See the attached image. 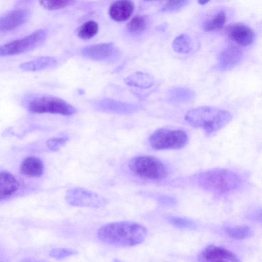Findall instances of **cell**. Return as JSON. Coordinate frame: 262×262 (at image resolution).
I'll return each mask as SVG.
<instances>
[{
  "label": "cell",
  "instance_id": "6da1fadb",
  "mask_svg": "<svg viewBox=\"0 0 262 262\" xmlns=\"http://www.w3.org/2000/svg\"><path fill=\"white\" fill-rule=\"evenodd\" d=\"M147 230L143 225L132 221L110 223L100 227L98 239L107 244L130 247L139 245L145 239Z\"/></svg>",
  "mask_w": 262,
  "mask_h": 262
},
{
  "label": "cell",
  "instance_id": "7a4b0ae2",
  "mask_svg": "<svg viewBox=\"0 0 262 262\" xmlns=\"http://www.w3.org/2000/svg\"><path fill=\"white\" fill-rule=\"evenodd\" d=\"M185 120L192 127L212 134L224 128L232 119L226 110L211 106H201L188 111Z\"/></svg>",
  "mask_w": 262,
  "mask_h": 262
},
{
  "label": "cell",
  "instance_id": "3957f363",
  "mask_svg": "<svg viewBox=\"0 0 262 262\" xmlns=\"http://www.w3.org/2000/svg\"><path fill=\"white\" fill-rule=\"evenodd\" d=\"M202 188L216 193H226L237 188L241 184L239 177L226 169H210L201 173L198 178Z\"/></svg>",
  "mask_w": 262,
  "mask_h": 262
},
{
  "label": "cell",
  "instance_id": "277c9868",
  "mask_svg": "<svg viewBox=\"0 0 262 262\" xmlns=\"http://www.w3.org/2000/svg\"><path fill=\"white\" fill-rule=\"evenodd\" d=\"M128 166L135 174L145 179L159 180L167 175V169L164 163L151 156L135 157L130 160Z\"/></svg>",
  "mask_w": 262,
  "mask_h": 262
},
{
  "label": "cell",
  "instance_id": "5b68a950",
  "mask_svg": "<svg viewBox=\"0 0 262 262\" xmlns=\"http://www.w3.org/2000/svg\"><path fill=\"white\" fill-rule=\"evenodd\" d=\"M188 139L187 134L183 130L160 128L150 136L149 143L155 150L177 149L184 147Z\"/></svg>",
  "mask_w": 262,
  "mask_h": 262
},
{
  "label": "cell",
  "instance_id": "8992f818",
  "mask_svg": "<svg viewBox=\"0 0 262 262\" xmlns=\"http://www.w3.org/2000/svg\"><path fill=\"white\" fill-rule=\"evenodd\" d=\"M29 111L36 114L49 113L69 116L76 112L75 108L66 101L53 96H44L32 100Z\"/></svg>",
  "mask_w": 262,
  "mask_h": 262
},
{
  "label": "cell",
  "instance_id": "52a82bcc",
  "mask_svg": "<svg viewBox=\"0 0 262 262\" xmlns=\"http://www.w3.org/2000/svg\"><path fill=\"white\" fill-rule=\"evenodd\" d=\"M47 33L37 30L30 35L0 46V56H13L31 51L40 46L46 40Z\"/></svg>",
  "mask_w": 262,
  "mask_h": 262
},
{
  "label": "cell",
  "instance_id": "ba28073f",
  "mask_svg": "<svg viewBox=\"0 0 262 262\" xmlns=\"http://www.w3.org/2000/svg\"><path fill=\"white\" fill-rule=\"evenodd\" d=\"M65 200L70 205L78 207L100 208L107 203V200L95 192L81 187L68 189Z\"/></svg>",
  "mask_w": 262,
  "mask_h": 262
},
{
  "label": "cell",
  "instance_id": "9c48e42d",
  "mask_svg": "<svg viewBox=\"0 0 262 262\" xmlns=\"http://www.w3.org/2000/svg\"><path fill=\"white\" fill-rule=\"evenodd\" d=\"M201 261H239V258L229 250L220 246L210 245L198 255Z\"/></svg>",
  "mask_w": 262,
  "mask_h": 262
},
{
  "label": "cell",
  "instance_id": "30bf717a",
  "mask_svg": "<svg viewBox=\"0 0 262 262\" xmlns=\"http://www.w3.org/2000/svg\"><path fill=\"white\" fill-rule=\"evenodd\" d=\"M226 33L231 40L242 47L251 45L254 39L252 29L241 23L229 25L226 28Z\"/></svg>",
  "mask_w": 262,
  "mask_h": 262
},
{
  "label": "cell",
  "instance_id": "8fae6325",
  "mask_svg": "<svg viewBox=\"0 0 262 262\" xmlns=\"http://www.w3.org/2000/svg\"><path fill=\"white\" fill-rule=\"evenodd\" d=\"M115 52V47L112 42L101 43L88 46L82 50L85 57L94 60H104L110 58Z\"/></svg>",
  "mask_w": 262,
  "mask_h": 262
},
{
  "label": "cell",
  "instance_id": "7c38bea8",
  "mask_svg": "<svg viewBox=\"0 0 262 262\" xmlns=\"http://www.w3.org/2000/svg\"><path fill=\"white\" fill-rule=\"evenodd\" d=\"M97 107L100 111L112 113L126 114L135 112L137 106L134 104L112 99H103L98 101Z\"/></svg>",
  "mask_w": 262,
  "mask_h": 262
},
{
  "label": "cell",
  "instance_id": "4fadbf2b",
  "mask_svg": "<svg viewBox=\"0 0 262 262\" xmlns=\"http://www.w3.org/2000/svg\"><path fill=\"white\" fill-rule=\"evenodd\" d=\"M135 9L131 0H118L109 9V15L116 21H124L132 15Z\"/></svg>",
  "mask_w": 262,
  "mask_h": 262
},
{
  "label": "cell",
  "instance_id": "5bb4252c",
  "mask_svg": "<svg viewBox=\"0 0 262 262\" xmlns=\"http://www.w3.org/2000/svg\"><path fill=\"white\" fill-rule=\"evenodd\" d=\"M26 14L21 9L12 10L0 17V32L14 30L25 21Z\"/></svg>",
  "mask_w": 262,
  "mask_h": 262
},
{
  "label": "cell",
  "instance_id": "9a60e30c",
  "mask_svg": "<svg viewBox=\"0 0 262 262\" xmlns=\"http://www.w3.org/2000/svg\"><path fill=\"white\" fill-rule=\"evenodd\" d=\"M242 57V52L237 47L229 46L220 53L218 67L221 70H229L238 63Z\"/></svg>",
  "mask_w": 262,
  "mask_h": 262
},
{
  "label": "cell",
  "instance_id": "2e32d148",
  "mask_svg": "<svg viewBox=\"0 0 262 262\" xmlns=\"http://www.w3.org/2000/svg\"><path fill=\"white\" fill-rule=\"evenodd\" d=\"M18 187V182L14 176L7 171L0 172V200L12 195Z\"/></svg>",
  "mask_w": 262,
  "mask_h": 262
},
{
  "label": "cell",
  "instance_id": "e0dca14e",
  "mask_svg": "<svg viewBox=\"0 0 262 262\" xmlns=\"http://www.w3.org/2000/svg\"><path fill=\"white\" fill-rule=\"evenodd\" d=\"M20 171L23 174L28 177H39L43 171V163L37 158L27 157L21 164Z\"/></svg>",
  "mask_w": 262,
  "mask_h": 262
},
{
  "label": "cell",
  "instance_id": "ac0fdd59",
  "mask_svg": "<svg viewBox=\"0 0 262 262\" xmlns=\"http://www.w3.org/2000/svg\"><path fill=\"white\" fill-rule=\"evenodd\" d=\"M57 63V60L52 57L41 56L21 63L20 68L25 71L34 72L54 67Z\"/></svg>",
  "mask_w": 262,
  "mask_h": 262
},
{
  "label": "cell",
  "instance_id": "d6986e66",
  "mask_svg": "<svg viewBox=\"0 0 262 262\" xmlns=\"http://www.w3.org/2000/svg\"><path fill=\"white\" fill-rule=\"evenodd\" d=\"M125 82L128 85L141 89H147L154 84V79L149 74L137 72L128 76L124 79Z\"/></svg>",
  "mask_w": 262,
  "mask_h": 262
},
{
  "label": "cell",
  "instance_id": "ffe728a7",
  "mask_svg": "<svg viewBox=\"0 0 262 262\" xmlns=\"http://www.w3.org/2000/svg\"><path fill=\"white\" fill-rule=\"evenodd\" d=\"M224 231L228 237L236 240L244 239L253 235L251 228L245 225L227 227L224 229Z\"/></svg>",
  "mask_w": 262,
  "mask_h": 262
},
{
  "label": "cell",
  "instance_id": "44dd1931",
  "mask_svg": "<svg viewBox=\"0 0 262 262\" xmlns=\"http://www.w3.org/2000/svg\"><path fill=\"white\" fill-rule=\"evenodd\" d=\"M173 50L179 53L187 54L192 49V41L190 37L186 34L177 36L172 41Z\"/></svg>",
  "mask_w": 262,
  "mask_h": 262
},
{
  "label": "cell",
  "instance_id": "7402d4cb",
  "mask_svg": "<svg viewBox=\"0 0 262 262\" xmlns=\"http://www.w3.org/2000/svg\"><path fill=\"white\" fill-rule=\"evenodd\" d=\"M226 19V14L220 11L206 20L203 24V29L206 31H213L222 28Z\"/></svg>",
  "mask_w": 262,
  "mask_h": 262
},
{
  "label": "cell",
  "instance_id": "603a6c76",
  "mask_svg": "<svg viewBox=\"0 0 262 262\" xmlns=\"http://www.w3.org/2000/svg\"><path fill=\"white\" fill-rule=\"evenodd\" d=\"M98 29V25L96 21H88L80 27L78 36L83 39H91L97 34Z\"/></svg>",
  "mask_w": 262,
  "mask_h": 262
},
{
  "label": "cell",
  "instance_id": "cb8c5ba5",
  "mask_svg": "<svg viewBox=\"0 0 262 262\" xmlns=\"http://www.w3.org/2000/svg\"><path fill=\"white\" fill-rule=\"evenodd\" d=\"M169 96L176 102H186L191 100L193 93L190 90L184 88H176L171 90Z\"/></svg>",
  "mask_w": 262,
  "mask_h": 262
},
{
  "label": "cell",
  "instance_id": "d4e9b609",
  "mask_svg": "<svg viewBox=\"0 0 262 262\" xmlns=\"http://www.w3.org/2000/svg\"><path fill=\"white\" fill-rule=\"evenodd\" d=\"M147 22L146 18L143 16H135L127 24V29L134 33H141L146 28Z\"/></svg>",
  "mask_w": 262,
  "mask_h": 262
},
{
  "label": "cell",
  "instance_id": "484cf974",
  "mask_svg": "<svg viewBox=\"0 0 262 262\" xmlns=\"http://www.w3.org/2000/svg\"><path fill=\"white\" fill-rule=\"evenodd\" d=\"M167 219L171 225L179 228L194 229L196 227V225L192 220L186 217L170 216Z\"/></svg>",
  "mask_w": 262,
  "mask_h": 262
},
{
  "label": "cell",
  "instance_id": "4316f807",
  "mask_svg": "<svg viewBox=\"0 0 262 262\" xmlns=\"http://www.w3.org/2000/svg\"><path fill=\"white\" fill-rule=\"evenodd\" d=\"M74 0H39L40 5L49 10H56L71 5Z\"/></svg>",
  "mask_w": 262,
  "mask_h": 262
},
{
  "label": "cell",
  "instance_id": "83f0119b",
  "mask_svg": "<svg viewBox=\"0 0 262 262\" xmlns=\"http://www.w3.org/2000/svg\"><path fill=\"white\" fill-rule=\"evenodd\" d=\"M77 253V251L74 249L59 248L52 249L50 252V255L56 259H61L76 254Z\"/></svg>",
  "mask_w": 262,
  "mask_h": 262
},
{
  "label": "cell",
  "instance_id": "f1b7e54d",
  "mask_svg": "<svg viewBox=\"0 0 262 262\" xmlns=\"http://www.w3.org/2000/svg\"><path fill=\"white\" fill-rule=\"evenodd\" d=\"M68 140L67 137L52 138L47 141V145L49 149L56 151L64 146Z\"/></svg>",
  "mask_w": 262,
  "mask_h": 262
},
{
  "label": "cell",
  "instance_id": "f546056e",
  "mask_svg": "<svg viewBox=\"0 0 262 262\" xmlns=\"http://www.w3.org/2000/svg\"><path fill=\"white\" fill-rule=\"evenodd\" d=\"M188 0H171L162 8L163 11H176L185 7Z\"/></svg>",
  "mask_w": 262,
  "mask_h": 262
},
{
  "label": "cell",
  "instance_id": "4dcf8cb0",
  "mask_svg": "<svg viewBox=\"0 0 262 262\" xmlns=\"http://www.w3.org/2000/svg\"><path fill=\"white\" fill-rule=\"evenodd\" d=\"M198 1L200 5H205L210 1V0H198Z\"/></svg>",
  "mask_w": 262,
  "mask_h": 262
},
{
  "label": "cell",
  "instance_id": "1f68e13d",
  "mask_svg": "<svg viewBox=\"0 0 262 262\" xmlns=\"http://www.w3.org/2000/svg\"><path fill=\"white\" fill-rule=\"evenodd\" d=\"M166 1H168H168H171V0H166Z\"/></svg>",
  "mask_w": 262,
  "mask_h": 262
},
{
  "label": "cell",
  "instance_id": "d6a6232c",
  "mask_svg": "<svg viewBox=\"0 0 262 262\" xmlns=\"http://www.w3.org/2000/svg\"><path fill=\"white\" fill-rule=\"evenodd\" d=\"M145 1H151V0H145Z\"/></svg>",
  "mask_w": 262,
  "mask_h": 262
}]
</instances>
